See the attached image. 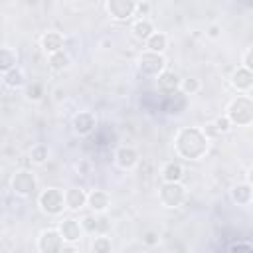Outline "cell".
<instances>
[{"label": "cell", "mask_w": 253, "mask_h": 253, "mask_svg": "<svg viewBox=\"0 0 253 253\" xmlns=\"http://www.w3.org/2000/svg\"><path fill=\"white\" fill-rule=\"evenodd\" d=\"M174 148L186 160H200L208 152V138L196 126L180 128L174 138Z\"/></svg>", "instance_id": "obj_1"}, {"label": "cell", "mask_w": 253, "mask_h": 253, "mask_svg": "<svg viewBox=\"0 0 253 253\" xmlns=\"http://www.w3.org/2000/svg\"><path fill=\"white\" fill-rule=\"evenodd\" d=\"M225 117L229 119V123L235 126H247L253 121V101L247 95H239L235 97L229 105H227V113Z\"/></svg>", "instance_id": "obj_2"}, {"label": "cell", "mask_w": 253, "mask_h": 253, "mask_svg": "<svg viewBox=\"0 0 253 253\" xmlns=\"http://www.w3.org/2000/svg\"><path fill=\"white\" fill-rule=\"evenodd\" d=\"M38 206L45 215H59L65 210V200H63V190L59 188H45L38 196Z\"/></svg>", "instance_id": "obj_3"}, {"label": "cell", "mask_w": 253, "mask_h": 253, "mask_svg": "<svg viewBox=\"0 0 253 253\" xmlns=\"http://www.w3.org/2000/svg\"><path fill=\"white\" fill-rule=\"evenodd\" d=\"M136 67L138 71L144 75V77H158L164 69H166V57L160 55V53H152V51H142L138 55V61H136Z\"/></svg>", "instance_id": "obj_4"}, {"label": "cell", "mask_w": 253, "mask_h": 253, "mask_svg": "<svg viewBox=\"0 0 253 253\" xmlns=\"http://www.w3.org/2000/svg\"><path fill=\"white\" fill-rule=\"evenodd\" d=\"M158 200L164 208H178L186 200V188L180 182H162L158 190Z\"/></svg>", "instance_id": "obj_5"}, {"label": "cell", "mask_w": 253, "mask_h": 253, "mask_svg": "<svg viewBox=\"0 0 253 253\" xmlns=\"http://www.w3.org/2000/svg\"><path fill=\"white\" fill-rule=\"evenodd\" d=\"M10 188H12V192H14L16 196L28 198V196H32V194L36 192L38 180H36L34 172H30V170H18V172L12 176V180H10Z\"/></svg>", "instance_id": "obj_6"}, {"label": "cell", "mask_w": 253, "mask_h": 253, "mask_svg": "<svg viewBox=\"0 0 253 253\" xmlns=\"http://www.w3.org/2000/svg\"><path fill=\"white\" fill-rule=\"evenodd\" d=\"M63 245L65 243H63V239L55 227H47V229L40 231V237H38V251L40 253H61Z\"/></svg>", "instance_id": "obj_7"}, {"label": "cell", "mask_w": 253, "mask_h": 253, "mask_svg": "<svg viewBox=\"0 0 253 253\" xmlns=\"http://www.w3.org/2000/svg\"><path fill=\"white\" fill-rule=\"evenodd\" d=\"M55 229L59 231L63 243H67V245H75V243L83 237L81 223H79V219H75V217H63V219L57 223Z\"/></svg>", "instance_id": "obj_8"}, {"label": "cell", "mask_w": 253, "mask_h": 253, "mask_svg": "<svg viewBox=\"0 0 253 253\" xmlns=\"http://www.w3.org/2000/svg\"><path fill=\"white\" fill-rule=\"evenodd\" d=\"M105 8L111 14V18H115V20H128V18L134 16L136 2H132V0H107Z\"/></svg>", "instance_id": "obj_9"}, {"label": "cell", "mask_w": 253, "mask_h": 253, "mask_svg": "<svg viewBox=\"0 0 253 253\" xmlns=\"http://www.w3.org/2000/svg\"><path fill=\"white\" fill-rule=\"evenodd\" d=\"M71 126H73V132L79 134V136H87L95 130L97 126V117L91 113V111H79L73 121H71Z\"/></svg>", "instance_id": "obj_10"}, {"label": "cell", "mask_w": 253, "mask_h": 253, "mask_svg": "<svg viewBox=\"0 0 253 253\" xmlns=\"http://www.w3.org/2000/svg\"><path fill=\"white\" fill-rule=\"evenodd\" d=\"M87 206L91 208L93 213L103 215L111 208V196H109V192H105V190H91V192H87Z\"/></svg>", "instance_id": "obj_11"}, {"label": "cell", "mask_w": 253, "mask_h": 253, "mask_svg": "<svg viewBox=\"0 0 253 253\" xmlns=\"http://www.w3.org/2000/svg\"><path fill=\"white\" fill-rule=\"evenodd\" d=\"M154 79H156V89H158L160 93H166V95L176 93L178 87H180V77H178V73L172 71V69H164V71H162L158 77H154Z\"/></svg>", "instance_id": "obj_12"}, {"label": "cell", "mask_w": 253, "mask_h": 253, "mask_svg": "<svg viewBox=\"0 0 253 253\" xmlns=\"http://www.w3.org/2000/svg\"><path fill=\"white\" fill-rule=\"evenodd\" d=\"M63 42H65L63 40V34H59L55 30H49V32H45L40 38V45H42V49H43L45 55H53V53L61 51L63 49Z\"/></svg>", "instance_id": "obj_13"}, {"label": "cell", "mask_w": 253, "mask_h": 253, "mask_svg": "<svg viewBox=\"0 0 253 253\" xmlns=\"http://www.w3.org/2000/svg\"><path fill=\"white\" fill-rule=\"evenodd\" d=\"M138 160H140V156L132 146H119L115 152V162L123 170H132L138 164Z\"/></svg>", "instance_id": "obj_14"}, {"label": "cell", "mask_w": 253, "mask_h": 253, "mask_svg": "<svg viewBox=\"0 0 253 253\" xmlns=\"http://www.w3.org/2000/svg\"><path fill=\"white\" fill-rule=\"evenodd\" d=\"M231 87L239 93H249L251 87H253V71L245 69V67H237L233 73H231Z\"/></svg>", "instance_id": "obj_15"}, {"label": "cell", "mask_w": 253, "mask_h": 253, "mask_svg": "<svg viewBox=\"0 0 253 253\" xmlns=\"http://www.w3.org/2000/svg\"><path fill=\"white\" fill-rule=\"evenodd\" d=\"M63 200H65V208L71 211H79L81 208L87 206V192L83 188H67L63 192Z\"/></svg>", "instance_id": "obj_16"}, {"label": "cell", "mask_w": 253, "mask_h": 253, "mask_svg": "<svg viewBox=\"0 0 253 253\" xmlns=\"http://www.w3.org/2000/svg\"><path fill=\"white\" fill-rule=\"evenodd\" d=\"M231 196V202L237 204V206H249L251 200H253V190H251V184L249 182H241V184H235L229 192Z\"/></svg>", "instance_id": "obj_17"}, {"label": "cell", "mask_w": 253, "mask_h": 253, "mask_svg": "<svg viewBox=\"0 0 253 253\" xmlns=\"http://www.w3.org/2000/svg\"><path fill=\"white\" fill-rule=\"evenodd\" d=\"M160 176H162V182H180L184 178V166L176 160H170L162 166Z\"/></svg>", "instance_id": "obj_18"}, {"label": "cell", "mask_w": 253, "mask_h": 253, "mask_svg": "<svg viewBox=\"0 0 253 253\" xmlns=\"http://www.w3.org/2000/svg\"><path fill=\"white\" fill-rule=\"evenodd\" d=\"M130 32H132V36H134L138 42H146L156 30H154V26H152L150 20H146V18H138V20L132 24Z\"/></svg>", "instance_id": "obj_19"}, {"label": "cell", "mask_w": 253, "mask_h": 253, "mask_svg": "<svg viewBox=\"0 0 253 253\" xmlns=\"http://www.w3.org/2000/svg\"><path fill=\"white\" fill-rule=\"evenodd\" d=\"M2 83L6 87H10V89H22L26 85V73H24V69L22 67L10 69L8 73L2 75Z\"/></svg>", "instance_id": "obj_20"}, {"label": "cell", "mask_w": 253, "mask_h": 253, "mask_svg": "<svg viewBox=\"0 0 253 253\" xmlns=\"http://www.w3.org/2000/svg\"><path fill=\"white\" fill-rule=\"evenodd\" d=\"M144 45H146V51H152V53H164V49L168 47V36L164 34V32H154L146 42H144Z\"/></svg>", "instance_id": "obj_21"}, {"label": "cell", "mask_w": 253, "mask_h": 253, "mask_svg": "<svg viewBox=\"0 0 253 253\" xmlns=\"http://www.w3.org/2000/svg\"><path fill=\"white\" fill-rule=\"evenodd\" d=\"M14 67H18V51L12 47H0V73L4 75Z\"/></svg>", "instance_id": "obj_22"}, {"label": "cell", "mask_w": 253, "mask_h": 253, "mask_svg": "<svg viewBox=\"0 0 253 253\" xmlns=\"http://www.w3.org/2000/svg\"><path fill=\"white\" fill-rule=\"evenodd\" d=\"M47 65L53 71H63V69H67L71 65V57L61 49V51H57L53 55H47Z\"/></svg>", "instance_id": "obj_23"}, {"label": "cell", "mask_w": 253, "mask_h": 253, "mask_svg": "<svg viewBox=\"0 0 253 253\" xmlns=\"http://www.w3.org/2000/svg\"><path fill=\"white\" fill-rule=\"evenodd\" d=\"M47 158H49V148H47V144L38 142V144L32 146V150H30V160H32L34 164H43V162H47Z\"/></svg>", "instance_id": "obj_24"}, {"label": "cell", "mask_w": 253, "mask_h": 253, "mask_svg": "<svg viewBox=\"0 0 253 253\" xmlns=\"http://www.w3.org/2000/svg\"><path fill=\"white\" fill-rule=\"evenodd\" d=\"M178 91L186 97V95H194L200 91V81L196 77H186V79H180V87Z\"/></svg>", "instance_id": "obj_25"}, {"label": "cell", "mask_w": 253, "mask_h": 253, "mask_svg": "<svg viewBox=\"0 0 253 253\" xmlns=\"http://www.w3.org/2000/svg\"><path fill=\"white\" fill-rule=\"evenodd\" d=\"M113 243L107 235H99L93 239V253H111Z\"/></svg>", "instance_id": "obj_26"}, {"label": "cell", "mask_w": 253, "mask_h": 253, "mask_svg": "<svg viewBox=\"0 0 253 253\" xmlns=\"http://www.w3.org/2000/svg\"><path fill=\"white\" fill-rule=\"evenodd\" d=\"M79 223H81L83 233H95V231H99V217H97V213L95 215H85Z\"/></svg>", "instance_id": "obj_27"}, {"label": "cell", "mask_w": 253, "mask_h": 253, "mask_svg": "<svg viewBox=\"0 0 253 253\" xmlns=\"http://www.w3.org/2000/svg\"><path fill=\"white\" fill-rule=\"evenodd\" d=\"M43 97V87L40 83H32L28 89H26V99L28 101H40Z\"/></svg>", "instance_id": "obj_28"}, {"label": "cell", "mask_w": 253, "mask_h": 253, "mask_svg": "<svg viewBox=\"0 0 253 253\" xmlns=\"http://www.w3.org/2000/svg\"><path fill=\"white\" fill-rule=\"evenodd\" d=\"M211 123H213L215 130H217L219 134H225V132H229V130H231V126H233L225 115H223V117H217V119H215V121H211Z\"/></svg>", "instance_id": "obj_29"}, {"label": "cell", "mask_w": 253, "mask_h": 253, "mask_svg": "<svg viewBox=\"0 0 253 253\" xmlns=\"http://www.w3.org/2000/svg\"><path fill=\"white\" fill-rule=\"evenodd\" d=\"M142 243H144V245H148V247H154V245H158V243H160V237H158V233H156V231H146V233L142 235Z\"/></svg>", "instance_id": "obj_30"}, {"label": "cell", "mask_w": 253, "mask_h": 253, "mask_svg": "<svg viewBox=\"0 0 253 253\" xmlns=\"http://www.w3.org/2000/svg\"><path fill=\"white\" fill-rule=\"evenodd\" d=\"M229 253H253V247L245 241H239V243H233L229 247Z\"/></svg>", "instance_id": "obj_31"}, {"label": "cell", "mask_w": 253, "mask_h": 253, "mask_svg": "<svg viewBox=\"0 0 253 253\" xmlns=\"http://www.w3.org/2000/svg\"><path fill=\"white\" fill-rule=\"evenodd\" d=\"M251 57H253V47H247V49L243 51V65H241V67H245V69L253 71V63H251Z\"/></svg>", "instance_id": "obj_32"}, {"label": "cell", "mask_w": 253, "mask_h": 253, "mask_svg": "<svg viewBox=\"0 0 253 253\" xmlns=\"http://www.w3.org/2000/svg\"><path fill=\"white\" fill-rule=\"evenodd\" d=\"M148 12H150V2H136L134 14H138V16H148Z\"/></svg>", "instance_id": "obj_33"}, {"label": "cell", "mask_w": 253, "mask_h": 253, "mask_svg": "<svg viewBox=\"0 0 253 253\" xmlns=\"http://www.w3.org/2000/svg\"><path fill=\"white\" fill-rule=\"evenodd\" d=\"M200 130L204 132V136H206V138H210V136H219V132L215 130L213 123H206V126H204V128H200Z\"/></svg>", "instance_id": "obj_34"}, {"label": "cell", "mask_w": 253, "mask_h": 253, "mask_svg": "<svg viewBox=\"0 0 253 253\" xmlns=\"http://www.w3.org/2000/svg\"><path fill=\"white\" fill-rule=\"evenodd\" d=\"M221 36V28L217 26V24H211L210 28H208V38H211V40H217Z\"/></svg>", "instance_id": "obj_35"}, {"label": "cell", "mask_w": 253, "mask_h": 253, "mask_svg": "<svg viewBox=\"0 0 253 253\" xmlns=\"http://www.w3.org/2000/svg\"><path fill=\"white\" fill-rule=\"evenodd\" d=\"M61 253H77V249H75V245H63V249H61Z\"/></svg>", "instance_id": "obj_36"}]
</instances>
